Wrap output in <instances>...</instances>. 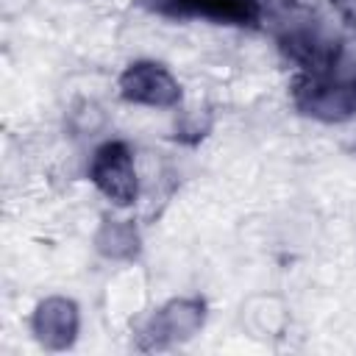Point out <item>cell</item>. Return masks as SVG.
Wrapping results in <instances>:
<instances>
[{"mask_svg": "<svg viewBox=\"0 0 356 356\" xmlns=\"http://www.w3.org/2000/svg\"><path fill=\"white\" fill-rule=\"evenodd\" d=\"M161 3H172L178 11H195L222 19H245L250 6V0H161Z\"/></svg>", "mask_w": 356, "mask_h": 356, "instance_id": "obj_1", "label": "cell"}]
</instances>
